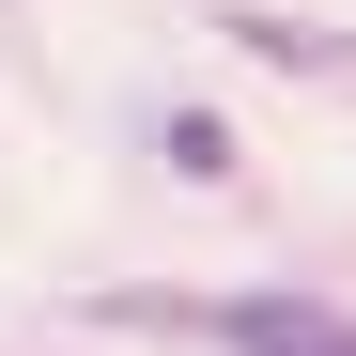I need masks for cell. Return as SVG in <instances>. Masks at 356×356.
I'll return each mask as SVG.
<instances>
[{"instance_id": "6da1fadb", "label": "cell", "mask_w": 356, "mask_h": 356, "mask_svg": "<svg viewBox=\"0 0 356 356\" xmlns=\"http://www.w3.org/2000/svg\"><path fill=\"white\" fill-rule=\"evenodd\" d=\"M232 356H356V325L310 310V294H248L232 310Z\"/></svg>"}]
</instances>
